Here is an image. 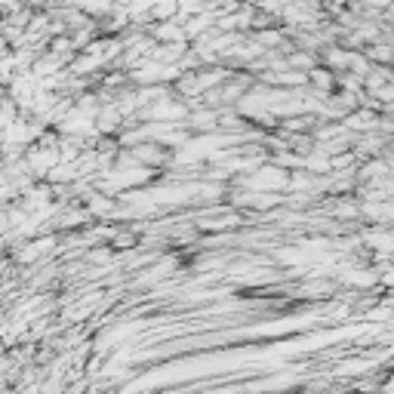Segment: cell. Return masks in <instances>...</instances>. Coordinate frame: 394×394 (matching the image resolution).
<instances>
[{"mask_svg": "<svg viewBox=\"0 0 394 394\" xmlns=\"http://www.w3.org/2000/svg\"><path fill=\"white\" fill-rule=\"evenodd\" d=\"M56 161H59V148H46V145H37V142H31L25 148V163L34 172V179H44V172Z\"/></svg>", "mask_w": 394, "mask_h": 394, "instance_id": "obj_1", "label": "cell"}, {"mask_svg": "<svg viewBox=\"0 0 394 394\" xmlns=\"http://www.w3.org/2000/svg\"><path fill=\"white\" fill-rule=\"evenodd\" d=\"M342 127L345 129H355V133H373L376 129V114L370 108H355L342 117Z\"/></svg>", "mask_w": 394, "mask_h": 394, "instance_id": "obj_2", "label": "cell"}, {"mask_svg": "<svg viewBox=\"0 0 394 394\" xmlns=\"http://www.w3.org/2000/svg\"><path fill=\"white\" fill-rule=\"evenodd\" d=\"M78 176H80V172H78V163H74V161H56L50 170L44 172V179L50 185H71Z\"/></svg>", "mask_w": 394, "mask_h": 394, "instance_id": "obj_3", "label": "cell"}, {"mask_svg": "<svg viewBox=\"0 0 394 394\" xmlns=\"http://www.w3.org/2000/svg\"><path fill=\"white\" fill-rule=\"evenodd\" d=\"M185 50H188V40H167V44H157L154 53H151V59L161 62V65H172V62H179L185 56Z\"/></svg>", "mask_w": 394, "mask_h": 394, "instance_id": "obj_4", "label": "cell"}, {"mask_svg": "<svg viewBox=\"0 0 394 394\" xmlns=\"http://www.w3.org/2000/svg\"><path fill=\"white\" fill-rule=\"evenodd\" d=\"M216 117L219 111H213V108H195V111H188V127H195L197 133H213L216 129Z\"/></svg>", "mask_w": 394, "mask_h": 394, "instance_id": "obj_5", "label": "cell"}, {"mask_svg": "<svg viewBox=\"0 0 394 394\" xmlns=\"http://www.w3.org/2000/svg\"><path fill=\"white\" fill-rule=\"evenodd\" d=\"M117 210V204L108 195H102V191H89L87 195V213L89 216H111Z\"/></svg>", "mask_w": 394, "mask_h": 394, "instance_id": "obj_6", "label": "cell"}, {"mask_svg": "<svg viewBox=\"0 0 394 394\" xmlns=\"http://www.w3.org/2000/svg\"><path fill=\"white\" fill-rule=\"evenodd\" d=\"M129 151H133V157L139 163H151V167L163 161V151H161V145H157V142H145L142 139V142H136Z\"/></svg>", "mask_w": 394, "mask_h": 394, "instance_id": "obj_7", "label": "cell"}, {"mask_svg": "<svg viewBox=\"0 0 394 394\" xmlns=\"http://www.w3.org/2000/svg\"><path fill=\"white\" fill-rule=\"evenodd\" d=\"M302 170H308V172H314V176H330V157L323 154V151H317V148H311L302 154Z\"/></svg>", "mask_w": 394, "mask_h": 394, "instance_id": "obj_8", "label": "cell"}, {"mask_svg": "<svg viewBox=\"0 0 394 394\" xmlns=\"http://www.w3.org/2000/svg\"><path fill=\"white\" fill-rule=\"evenodd\" d=\"M364 216H370L373 222H379V225H388V219H391V200H366L364 204Z\"/></svg>", "mask_w": 394, "mask_h": 394, "instance_id": "obj_9", "label": "cell"}, {"mask_svg": "<svg viewBox=\"0 0 394 394\" xmlns=\"http://www.w3.org/2000/svg\"><path fill=\"white\" fill-rule=\"evenodd\" d=\"M308 87H314V89H321V93H330L336 84V78L327 71V68H308Z\"/></svg>", "mask_w": 394, "mask_h": 394, "instance_id": "obj_10", "label": "cell"}, {"mask_svg": "<svg viewBox=\"0 0 394 394\" xmlns=\"http://www.w3.org/2000/svg\"><path fill=\"white\" fill-rule=\"evenodd\" d=\"M317 185H321V179L308 170H299L287 179V188H293V191H311V188H317Z\"/></svg>", "mask_w": 394, "mask_h": 394, "instance_id": "obj_11", "label": "cell"}, {"mask_svg": "<svg viewBox=\"0 0 394 394\" xmlns=\"http://www.w3.org/2000/svg\"><path fill=\"white\" fill-rule=\"evenodd\" d=\"M195 78H197V87H200V93L204 89H210V87H219V84H225L228 80V68H210V71H204V74H197L195 71Z\"/></svg>", "mask_w": 394, "mask_h": 394, "instance_id": "obj_12", "label": "cell"}, {"mask_svg": "<svg viewBox=\"0 0 394 394\" xmlns=\"http://www.w3.org/2000/svg\"><path fill=\"white\" fill-rule=\"evenodd\" d=\"M50 44V53L53 56H59L62 62H74V44H71V37H53V40H46Z\"/></svg>", "mask_w": 394, "mask_h": 394, "instance_id": "obj_13", "label": "cell"}, {"mask_svg": "<svg viewBox=\"0 0 394 394\" xmlns=\"http://www.w3.org/2000/svg\"><path fill=\"white\" fill-rule=\"evenodd\" d=\"M348 50H339V46H330L327 53H323V62H327V68H336V71H345L348 68Z\"/></svg>", "mask_w": 394, "mask_h": 394, "instance_id": "obj_14", "label": "cell"}, {"mask_svg": "<svg viewBox=\"0 0 394 394\" xmlns=\"http://www.w3.org/2000/svg\"><path fill=\"white\" fill-rule=\"evenodd\" d=\"M176 10H179V0H154L151 3V19H172L176 16Z\"/></svg>", "mask_w": 394, "mask_h": 394, "instance_id": "obj_15", "label": "cell"}, {"mask_svg": "<svg viewBox=\"0 0 394 394\" xmlns=\"http://www.w3.org/2000/svg\"><path fill=\"white\" fill-rule=\"evenodd\" d=\"M370 68H373V62L366 59L364 53H351V56H348V68H345V71H351L355 78H361V80H364V74L370 71Z\"/></svg>", "mask_w": 394, "mask_h": 394, "instance_id": "obj_16", "label": "cell"}, {"mask_svg": "<svg viewBox=\"0 0 394 394\" xmlns=\"http://www.w3.org/2000/svg\"><path fill=\"white\" fill-rule=\"evenodd\" d=\"M364 56L370 62H379V65H388L391 62V46L388 44H373V46H366L364 50Z\"/></svg>", "mask_w": 394, "mask_h": 394, "instance_id": "obj_17", "label": "cell"}, {"mask_svg": "<svg viewBox=\"0 0 394 394\" xmlns=\"http://www.w3.org/2000/svg\"><path fill=\"white\" fill-rule=\"evenodd\" d=\"M74 108H80L84 114H89V117H96V111L102 108V99L96 93H84V96H78V105Z\"/></svg>", "mask_w": 394, "mask_h": 394, "instance_id": "obj_18", "label": "cell"}, {"mask_svg": "<svg viewBox=\"0 0 394 394\" xmlns=\"http://www.w3.org/2000/svg\"><path fill=\"white\" fill-rule=\"evenodd\" d=\"M16 259L22 262V265H31V262H37L40 259V250H37V244H19V250H16Z\"/></svg>", "mask_w": 394, "mask_h": 394, "instance_id": "obj_19", "label": "cell"}, {"mask_svg": "<svg viewBox=\"0 0 394 394\" xmlns=\"http://www.w3.org/2000/svg\"><path fill=\"white\" fill-rule=\"evenodd\" d=\"M287 68H296V71H305V68H314V59L311 53H287Z\"/></svg>", "mask_w": 394, "mask_h": 394, "instance_id": "obj_20", "label": "cell"}, {"mask_svg": "<svg viewBox=\"0 0 394 394\" xmlns=\"http://www.w3.org/2000/svg\"><path fill=\"white\" fill-rule=\"evenodd\" d=\"M379 176H388V161H373V163H366V167L361 170V179H379Z\"/></svg>", "mask_w": 394, "mask_h": 394, "instance_id": "obj_21", "label": "cell"}, {"mask_svg": "<svg viewBox=\"0 0 394 394\" xmlns=\"http://www.w3.org/2000/svg\"><path fill=\"white\" fill-rule=\"evenodd\" d=\"M256 40H259V44L268 50V46H280L283 44V34L280 31H259V37H256Z\"/></svg>", "mask_w": 394, "mask_h": 394, "instance_id": "obj_22", "label": "cell"}, {"mask_svg": "<svg viewBox=\"0 0 394 394\" xmlns=\"http://www.w3.org/2000/svg\"><path fill=\"white\" fill-rule=\"evenodd\" d=\"M345 133V127L342 123H333V127H321L317 129V142H323V139H333V136H342Z\"/></svg>", "mask_w": 394, "mask_h": 394, "instance_id": "obj_23", "label": "cell"}, {"mask_svg": "<svg viewBox=\"0 0 394 394\" xmlns=\"http://www.w3.org/2000/svg\"><path fill=\"white\" fill-rule=\"evenodd\" d=\"M336 216L339 219H355V216H361V210H357L355 204H345L342 200V204H336Z\"/></svg>", "mask_w": 394, "mask_h": 394, "instance_id": "obj_24", "label": "cell"}, {"mask_svg": "<svg viewBox=\"0 0 394 394\" xmlns=\"http://www.w3.org/2000/svg\"><path fill=\"white\" fill-rule=\"evenodd\" d=\"M197 195L204 197V200H216L219 195H222V188H219V185H200Z\"/></svg>", "mask_w": 394, "mask_h": 394, "instance_id": "obj_25", "label": "cell"}, {"mask_svg": "<svg viewBox=\"0 0 394 394\" xmlns=\"http://www.w3.org/2000/svg\"><path fill=\"white\" fill-rule=\"evenodd\" d=\"M108 256H111L108 250H93L89 253V262H108Z\"/></svg>", "mask_w": 394, "mask_h": 394, "instance_id": "obj_26", "label": "cell"}, {"mask_svg": "<svg viewBox=\"0 0 394 394\" xmlns=\"http://www.w3.org/2000/svg\"><path fill=\"white\" fill-rule=\"evenodd\" d=\"M123 80H127V74H114V78H105V87L111 89V87H120Z\"/></svg>", "mask_w": 394, "mask_h": 394, "instance_id": "obj_27", "label": "cell"}, {"mask_svg": "<svg viewBox=\"0 0 394 394\" xmlns=\"http://www.w3.org/2000/svg\"><path fill=\"white\" fill-rule=\"evenodd\" d=\"M366 3H370V6H388L391 0H366Z\"/></svg>", "mask_w": 394, "mask_h": 394, "instance_id": "obj_28", "label": "cell"}, {"mask_svg": "<svg viewBox=\"0 0 394 394\" xmlns=\"http://www.w3.org/2000/svg\"><path fill=\"white\" fill-rule=\"evenodd\" d=\"M6 46H10V44H6V40H3V34H0V53H6Z\"/></svg>", "mask_w": 394, "mask_h": 394, "instance_id": "obj_29", "label": "cell"}]
</instances>
